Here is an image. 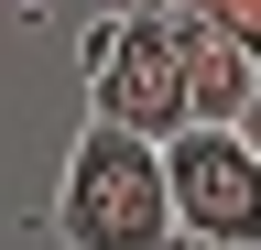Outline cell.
Listing matches in <instances>:
<instances>
[{
    "instance_id": "cell-2",
    "label": "cell",
    "mask_w": 261,
    "mask_h": 250,
    "mask_svg": "<svg viewBox=\"0 0 261 250\" xmlns=\"http://www.w3.org/2000/svg\"><path fill=\"white\" fill-rule=\"evenodd\" d=\"M76 76H87V120H109V131L152 142V152L174 142V131H196L174 33H163V0H120V11H98L87 44H76Z\"/></svg>"
},
{
    "instance_id": "cell-3",
    "label": "cell",
    "mask_w": 261,
    "mask_h": 250,
    "mask_svg": "<svg viewBox=\"0 0 261 250\" xmlns=\"http://www.w3.org/2000/svg\"><path fill=\"white\" fill-rule=\"evenodd\" d=\"M163 185H174V239L261 250V152L240 131H174L163 142Z\"/></svg>"
},
{
    "instance_id": "cell-5",
    "label": "cell",
    "mask_w": 261,
    "mask_h": 250,
    "mask_svg": "<svg viewBox=\"0 0 261 250\" xmlns=\"http://www.w3.org/2000/svg\"><path fill=\"white\" fill-rule=\"evenodd\" d=\"M240 142H250V152H261V98H250V120H240Z\"/></svg>"
},
{
    "instance_id": "cell-1",
    "label": "cell",
    "mask_w": 261,
    "mask_h": 250,
    "mask_svg": "<svg viewBox=\"0 0 261 250\" xmlns=\"http://www.w3.org/2000/svg\"><path fill=\"white\" fill-rule=\"evenodd\" d=\"M55 239L65 250H174V185L163 152L87 120L65 152V196H55Z\"/></svg>"
},
{
    "instance_id": "cell-4",
    "label": "cell",
    "mask_w": 261,
    "mask_h": 250,
    "mask_svg": "<svg viewBox=\"0 0 261 250\" xmlns=\"http://www.w3.org/2000/svg\"><path fill=\"white\" fill-rule=\"evenodd\" d=\"M185 11H207L218 33H228V44H240L250 66H261V0H185Z\"/></svg>"
}]
</instances>
